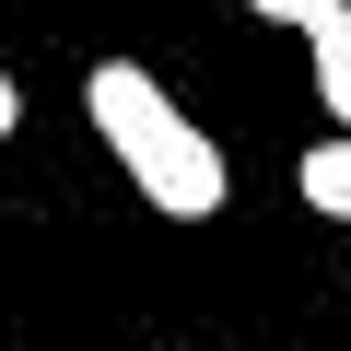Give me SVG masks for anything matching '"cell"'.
Segmentation results:
<instances>
[{
    "instance_id": "1",
    "label": "cell",
    "mask_w": 351,
    "mask_h": 351,
    "mask_svg": "<svg viewBox=\"0 0 351 351\" xmlns=\"http://www.w3.org/2000/svg\"><path fill=\"white\" fill-rule=\"evenodd\" d=\"M82 117H94V141L117 152V176L164 211V223H211L223 199H234V176H223V141L176 106L141 59H94L82 71Z\"/></svg>"
},
{
    "instance_id": "2",
    "label": "cell",
    "mask_w": 351,
    "mask_h": 351,
    "mask_svg": "<svg viewBox=\"0 0 351 351\" xmlns=\"http://www.w3.org/2000/svg\"><path fill=\"white\" fill-rule=\"evenodd\" d=\"M258 24H281V36H304V59H316V106L351 129V0H246Z\"/></svg>"
},
{
    "instance_id": "3",
    "label": "cell",
    "mask_w": 351,
    "mask_h": 351,
    "mask_svg": "<svg viewBox=\"0 0 351 351\" xmlns=\"http://www.w3.org/2000/svg\"><path fill=\"white\" fill-rule=\"evenodd\" d=\"M293 199H304V211H328V223H351V129H328V141L293 164Z\"/></svg>"
},
{
    "instance_id": "4",
    "label": "cell",
    "mask_w": 351,
    "mask_h": 351,
    "mask_svg": "<svg viewBox=\"0 0 351 351\" xmlns=\"http://www.w3.org/2000/svg\"><path fill=\"white\" fill-rule=\"evenodd\" d=\"M24 129V94H12V71H0V141H12Z\"/></svg>"
}]
</instances>
